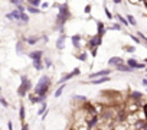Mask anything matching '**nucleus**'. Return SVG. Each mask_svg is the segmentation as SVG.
<instances>
[{"instance_id":"1","label":"nucleus","mask_w":147,"mask_h":130,"mask_svg":"<svg viewBox=\"0 0 147 130\" xmlns=\"http://www.w3.org/2000/svg\"><path fill=\"white\" fill-rule=\"evenodd\" d=\"M56 9H58V15L55 18L53 30H58L62 35V33H65V25H66V22L72 19V13L69 10L68 3H58L56 5Z\"/></svg>"},{"instance_id":"2","label":"nucleus","mask_w":147,"mask_h":130,"mask_svg":"<svg viewBox=\"0 0 147 130\" xmlns=\"http://www.w3.org/2000/svg\"><path fill=\"white\" fill-rule=\"evenodd\" d=\"M51 87H52V78H51L49 75L43 74V75L39 77L36 85H35L32 90H33V94H35V95H39V97L48 98V93H49Z\"/></svg>"},{"instance_id":"3","label":"nucleus","mask_w":147,"mask_h":130,"mask_svg":"<svg viewBox=\"0 0 147 130\" xmlns=\"http://www.w3.org/2000/svg\"><path fill=\"white\" fill-rule=\"evenodd\" d=\"M102 45V36H100V35H92V36H90L88 39H87V46L88 48H100Z\"/></svg>"},{"instance_id":"4","label":"nucleus","mask_w":147,"mask_h":130,"mask_svg":"<svg viewBox=\"0 0 147 130\" xmlns=\"http://www.w3.org/2000/svg\"><path fill=\"white\" fill-rule=\"evenodd\" d=\"M71 42H72V46L78 49V51H82V42H84V38L81 33H74L71 36Z\"/></svg>"},{"instance_id":"5","label":"nucleus","mask_w":147,"mask_h":130,"mask_svg":"<svg viewBox=\"0 0 147 130\" xmlns=\"http://www.w3.org/2000/svg\"><path fill=\"white\" fill-rule=\"evenodd\" d=\"M113 70L111 68H105V70H100L97 72L88 74V80H95V78H101V77H111Z\"/></svg>"},{"instance_id":"6","label":"nucleus","mask_w":147,"mask_h":130,"mask_svg":"<svg viewBox=\"0 0 147 130\" xmlns=\"http://www.w3.org/2000/svg\"><path fill=\"white\" fill-rule=\"evenodd\" d=\"M20 85L25 88L26 93H30L32 88H33V84H32V80L28 77V75H20Z\"/></svg>"},{"instance_id":"7","label":"nucleus","mask_w":147,"mask_h":130,"mask_svg":"<svg viewBox=\"0 0 147 130\" xmlns=\"http://www.w3.org/2000/svg\"><path fill=\"white\" fill-rule=\"evenodd\" d=\"M43 49H36V51H30L29 53H28V56L32 59V61H40L42 58H43Z\"/></svg>"},{"instance_id":"8","label":"nucleus","mask_w":147,"mask_h":130,"mask_svg":"<svg viewBox=\"0 0 147 130\" xmlns=\"http://www.w3.org/2000/svg\"><path fill=\"white\" fill-rule=\"evenodd\" d=\"M65 42H66V35L62 33V35L55 41V48H56L58 51H63V49H65Z\"/></svg>"},{"instance_id":"9","label":"nucleus","mask_w":147,"mask_h":130,"mask_svg":"<svg viewBox=\"0 0 147 130\" xmlns=\"http://www.w3.org/2000/svg\"><path fill=\"white\" fill-rule=\"evenodd\" d=\"M121 64H124V59L121 56H111L108 59V65L111 68H115V67H118V65H121Z\"/></svg>"},{"instance_id":"10","label":"nucleus","mask_w":147,"mask_h":130,"mask_svg":"<svg viewBox=\"0 0 147 130\" xmlns=\"http://www.w3.org/2000/svg\"><path fill=\"white\" fill-rule=\"evenodd\" d=\"M130 100L131 101H138V100H144V93H141V91H137V90H133V91H130Z\"/></svg>"},{"instance_id":"11","label":"nucleus","mask_w":147,"mask_h":130,"mask_svg":"<svg viewBox=\"0 0 147 130\" xmlns=\"http://www.w3.org/2000/svg\"><path fill=\"white\" fill-rule=\"evenodd\" d=\"M91 85H100V84H105L111 81V77H101V78H95V80H88Z\"/></svg>"},{"instance_id":"12","label":"nucleus","mask_w":147,"mask_h":130,"mask_svg":"<svg viewBox=\"0 0 147 130\" xmlns=\"http://www.w3.org/2000/svg\"><path fill=\"white\" fill-rule=\"evenodd\" d=\"M95 23H97V35H100V36L104 38V35H105V32H107V29H105V28H107L105 23L101 22V20H97Z\"/></svg>"},{"instance_id":"13","label":"nucleus","mask_w":147,"mask_h":130,"mask_svg":"<svg viewBox=\"0 0 147 130\" xmlns=\"http://www.w3.org/2000/svg\"><path fill=\"white\" fill-rule=\"evenodd\" d=\"M115 70H117L118 72H127V74H131V72H134V70H131L130 67H127V65H125V62H124V64H121V65H118V67H115Z\"/></svg>"},{"instance_id":"14","label":"nucleus","mask_w":147,"mask_h":130,"mask_svg":"<svg viewBox=\"0 0 147 130\" xmlns=\"http://www.w3.org/2000/svg\"><path fill=\"white\" fill-rule=\"evenodd\" d=\"M75 58H77L78 61H81V62H87V59H88V51H87V49H82L80 53L75 55Z\"/></svg>"},{"instance_id":"15","label":"nucleus","mask_w":147,"mask_h":130,"mask_svg":"<svg viewBox=\"0 0 147 130\" xmlns=\"http://www.w3.org/2000/svg\"><path fill=\"white\" fill-rule=\"evenodd\" d=\"M25 120H26V107H25V104H20V107H19V121L25 123Z\"/></svg>"},{"instance_id":"16","label":"nucleus","mask_w":147,"mask_h":130,"mask_svg":"<svg viewBox=\"0 0 147 130\" xmlns=\"http://www.w3.org/2000/svg\"><path fill=\"white\" fill-rule=\"evenodd\" d=\"M115 16V19L118 20V23L121 25V26H125V28H130V25H128V22H127V19L123 16V15H120V13H115L114 15Z\"/></svg>"},{"instance_id":"17","label":"nucleus","mask_w":147,"mask_h":130,"mask_svg":"<svg viewBox=\"0 0 147 130\" xmlns=\"http://www.w3.org/2000/svg\"><path fill=\"white\" fill-rule=\"evenodd\" d=\"M125 65H127V67H130L131 70H137V65H138V61L137 59H134V58H128L127 61H125Z\"/></svg>"},{"instance_id":"18","label":"nucleus","mask_w":147,"mask_h":130,"mask_svg":"<svg viewBox=\"0 0 147 130\" xmlns=\"http://www.w3.org/2000/svg\"><path fill=\"white\" fill-rule=\"evenodd\" d=\"M25 42H26L28 45H36V43L39 42V36H36V35H30V36H26Z\"/></svg>"},{"instance_id":"19","label":"nucleus","mask_w":147,"mask_h":130,"mask_svg":"<svg viewBox=\"0 0 147 130\" xmlns=\"http://www.w3.org/2000/svg\"><path fill=\"white\" fill-rule=\"evenodd\" d=\"M26 13H28V15H40V13H42V10H40V7L26 6Z\"/></svg>"},{"instance_id":"20","label":"nucleus","mask_w":147,"mask_h":130,"mask_svg":"<svg viewBox=\"0 0 147 130\" xmlns=\"http://www.w3.org/2000/svg\"><path fill=\"white\" fill-rule=\"evenodd\" d=\"M42 64H43V68H52L53 67V61L49 58V56H45V58H42Z\"/></svg>"},{"instance_id":"21","label":"nucleus","mask_w":147,"mask_h":130,"mask_svg":"<svg viewBox=\"0 0 147 130\" xmlns=\"http://www.w3.org/2000/svg\"><path fill=\"white\" fill-rule=\"evenodd\" d=\"M29 19H30L29 15H28L26 12H23V13H20V19H19L18 23H19V25H28V23H29Z\"/></svg>"},{"instance_id":"22","label":"nucleus","mask_w":147,"mask_h":130,"mask_svg":"<svg viewBox=\"0 0 147 130\" xmlns=\"http://www.w3.org/2000/svg\"><path fill=\"white\" fill-rule=\"evenodd\" d=\"M74 78V75H72V72H68V74H63L62 77H61V80L58 81V84L61 85V84H65L66 81H69V80H72Z\"/></svg>"},{"instance_id":"23","label":"nucleus","mask_w":147,"mask_h":130,"mask_svg":"<svg viewBox=\"0 0 147 130\" xmlns=\"http://www.w3.org/2000/svg\"><path fill=\"white\" fill-rule=\"evenodd\" d=\"M32 67L36 70V71H43V64H42V59L40 61H32Z\"/></svg>"},{"instance_id":"24","label":"nucleus","mask_w":147,"mask_h":130,"mask_svg":"<svg viewBox=\"0 0 147 130\" xmlns=\"http://www.w3.org/2000/svg\"><path fill=\"white\" fill-rule=\"evenodd\" d=\"M125 19H127V22H128V25L130 26H133V28H136L137 26V20H136V18L133 16V15H125Z\"/></svg>"},{"instance_id":"25","label":"nucleus","mask_w":147,"mask_h":130,"mask_svg":"<svg viewBox=\"0 0 147 130\" xmlns=\"http://www.w3.org/2000/svg\"><path fill=\"white\" fill-rule=\"evenodd\" d=\"M65 87H66V84H61L56 90H55V93H53V97L55 98H58V97H61L62 95V93H63V90H65Z\"/></svg>"},{"instance_id":"26","label":"nucleus","mask_w":147,"mask_h":130,"mask_svg":"<svg viewBox=\"0 0 147 130\" xmlns=\"http://www.w3.org/2000/svg\"><path fill=\"white\" fill-rule=\"evenodd\" d=\"M107 30H123V26L118 23V22H115V23H113L111 26H108V28H105Z\"/></svg>"},{"instance_id":"27","label":"nucleus","mask_w":147,"mask_h":130,"mask_svg":"<svg viewBox=\"0 0 147 130\" xmlns=\"http://www.w3.org/2000/svg\"><path fill=\"white\" fill-rule=\"evenodd\" d=\"M46 110H48V103H46V101L40 103V107H39V110H38V116H42Z\"/></svg>"},{"instance_id":"28","label":"nucleus","mask_w":147,"mask_h":130,"mask_svg":"<svg viewBox=\"0 0 147 130\" xmlns=\"http://www.w3.org/2000/svg\"><path fill=\"white\" fill-rule=\"evenodd\" d=\"M16 53L18 55H22L23 53V42H20V41L16 42Z\"/></svg>"},{"instance_id":"29","label":"nucleus","mask_w":147,"mask_h":130,"mask_svg":"<svg viewBox=\"0 0 147 130\" xmlns=\"http://www.w3.org/2000/svg\"><path fill=\"white\" fill-rule=\"evenodd\" d=\"M72 100H74V101H81V103H87V101H88V98H87V97H84V95H78V94L74 95V97H72Z\"/></svg>"},{"instance_id":"30","label":"nucleus","mask_w":147,"mask_h":130,"mask_svg":"<svg viewBox=\"0 0 147 130\" xmlns=\"http://www.w3.org/2000/svg\"><path fill=\"white\" fill-rule=\"evenodd\" d=\"M123 51H125L128 53H134L136 52V46H133V45H124L123 46Z\"/></svg>"},{"instance_id":"31","label":"nucleus","mask_w":147,"mask_h":130,"mask_svg":"<svg viewBox=\"0 0 147 130\" xmlns=\"http://www.w3.org/2000/svg\"><path fill=\"white\" fill-rule=\"evenodd\" d=\"M16 93H18V95H19L20 98H23V97H26V95H28V93L25 91V88H23L22 85H19V87H18V91H16Z\"/></svg>"},{"instance_id":"32","label":"nucleus","mask_w":147,"mask_h":130,"mask_svg":"<svg viewBox=\"0 0 147 130\" xmlns=\"http://www.w3.org/2000/svg\"><path fill=\"white\" fill-rule=\"evenodd\" d=\"M42 3V0H30V2L28 3V6H32V7H39Z\"/></svg>"},{"instance_id":"33","label":"nucleus","mask_w":147,"mask_h":130,"mask_svg":"<svg viewBox=\"0 0 147 130\" xmlns=\"http://www.w3.org/2000/svg\"><path fill=\"white\" fill-rule=\"evenodd\" d=\"M104 13H105L107 19H110V20H111V19H113V16H114V15L111 13V10H110V9L107 7V5H104Z\"/></svg>"},{"instance_id":"34","label":"nucleus","mask_w":147,"mask_h":130,"mask_svg":"<svg viewBox=\"0 0 147 130\" xmlns=\"http://www.w3.org/2000/svg\"><path fill=\"white\" fill-rule=\"evenodd\" d=\"M9 3L13 6H18V5H25V0H9Z\"/></svg>"},{"instance_id":"35","label":"nucleus","mask_w":147,"mask_h":130,"mask_svg":"<svg viewBox=\"0 0 147 130\" xmlns=\"http://www.w3.org/2000/svg\"><path fill=\"white\" fill-rule=\"evenodd\" d=\"M91 10H92V5H91V3L85 5V7H84V13H85V15H90Z\"/></svg>"},{"instance_id":"36","label":"nucleus","mask_w":147,"mask_h":130,"mask_svg":"<svg viewBox=\"0 0 147 130\" xmlns=\"http://www.w3.org/2000/svg\"><path fill=\"white\" fill-rule=\"evenodd\" d=\"M71 72H72V75H74V77H78V75L81 74V68H80V67H77V68H74Z\"/></svg>"},{"instance_id":"37","label":"nucleus","mask_w":147,"mask_h":130,"mask_svg":"<svg viewBox=\"0 0 147 130\" xmlns=\"http://www.w3.org/2000/svg\"><path fill=\"white\" fill-rule=\"evenodd\" d=\"M0 104H2L3 107H9V103H7V100L3 95H0Z\"/></svg>"},{"instance_id":"38","label":"nucleus","mask_w":147,"mask_h":130,"mask_svg":"<svg viewBox=\"0 0 147 130\" xmlns=\"http://www.w3.org/2000/svg\"><path fill=\"white\" fill-rule=\"evenodd\" d=\"M15 7H16V10L20 12V13L26 12V6H25V5H18V6H15Z\"/></svg>"},{"instance_id":"39","label":"nucleus","mask_w":147,"mask_h":130,"mask_svg":"<svg viewBox=\"0 0 147 130\" xmlns=\"http://www.w3.org/2000/svg\"><path fill=\"white\" fill-rule=\"evenodd\" d=\"M39 41H42L43 43H48V42H49V36H48L46 33H43L42 36H39Z\"/></svg>"},{"instance_id":"40","label":"nucleus","mask_w":147,"mask_h":130,"mask_svg":"<svg viewBox=\"0 0 147 130\" xmlns=\"http://www.w3.org/2000/svg\"><path fill=\"white\" fill-rule=\"evenodd\" d=\"M128 36L131 38V41H133L134 43H143V42H141V41H140V39L136 36V35H133V33H131V35H128ZM143 45H144V43H143Z\"/></svg>"},{"instance_id":"41","label":"nucleus","mask_w":147,"mask_h":130,"mask_svg":"<svg viewBox=\"0 0 147 130\" xmlns=\"http://www.w3.org/2000/svg\"><path fill=\"white\" fill-rule=\"evenodd\" d=\"M5 18H6L9 22H15V19H13V16H12V13H10V12H9V13H6V15H5Z\"/></svg>"},{"instance_id":"42","label":"nucleus","mask_w":147,"mask_h":130,"mask_svg":"<svg viewBox=\"0 0 147 130\" xmlns=\"http://www.w3.org/2000/svg\"><path fill=\"white\" fill-rule=\"evenodd\" d=\"M97 55H98V48H92V49H91V56L95 58Z\"/></svg>"},{"instance_id":"43","label":"nucleus","mask_w":147,"mask_h":130,"mask_svg":"<svg viewBox=\"0 0 147 130\" xmlns=\"http://www.w3.org/2000/svg\"><path fill=\"white\" fill-rule=\"evenodd\" d=\"M144 68H146V64H144V62H138L137 70H144Z\"/></svg>"},{"instance_id":"44","label":"nucleus","mask_w":147,"mask_h":130,"mask_svg":"<svg viewBox=\"0 0 147 130\" xmlns=\"http://www.w3.org/2000/svg\"><path fill=\"white\" fill-rule=\"evenodd\" d=\"M20 130H29V124H28V123H22Z\"/></svg>"},{"instance_id":"45","label":"nucleus","mask_w":147,"mask_h":130,"mask_svg":"<svg viewBox=\"0 0 147 130\" xmlns=\"http://www.w3.org/2000/svg\"><path fill=\"white\" fill-rule=\"evenodd\" d=\"M7 130H13V123H12L10 120L7 121Z\"/></svg>"},{"instance_id":"46","label":"nucleus","mask_w":147,"mask_h":130,"mask_svg":"<svg viewBox=\"0 0 147 130\" xmlns=\"http://www.w3.org/2000/svg\"><path fill=\"white\" fill-rule=\"evenodd\" d=\"M48 114H49V110H46V111H45V113H43V114L40 116V117H42V120H45V118L48 117Z\"/></svg>"},{"instance_id":"47","label":"nucleus","mask_w":147,"mask_h":130,"mask_svg":"<svg viewBox=\"0 0 147 130\" xmlns=\"http://www.w3.org/2000/svg\"><path fill=\"white\" fill-rule=\"evenodd\" d=\"M141 85H143V87H147V78H143V80H141Z\"/></svg>"},{"instance_id":"48","label":"nucleus","mask_w":147,"mask_h":130,"mask_svg":"<svg viewBox=\"0 0 147 130\" xmlns=\"http://www.w3.org/2000/svg\"><path fill=\"white\" fill-rule=\"evenodd\" d=\"M130 3H133V5H138L140 3V0H128Z\"/></svg>"},{"instance_id":"49","label":"nucleus","mask_w":147,"mask_h":130,"mask_svg":"<svg viewBox=\"0 0 147 130\" xmlns=\"http://www.w3.org/2000/svg\"><path fill=\"white\" fill-rule=\"evenodd\" d=\"M113 2H114V5H120V3L123 2V0H113Z\"/></svg>"},{"instance_id":"50","label":"nucleus","mask_w":147,"mask_h":130,"mask_svg":"<svg viewBox=\"0 0 147 130\" xmlns=\"http://www.w3.org/2000/svg\"><path fill=\"white\" fill-rule=\"evenodd\" d=\"M140 5H144V0H140Z\"/></svg>"},{"instance_id":"51","label":"nucleus","mask_w":147,"mask_h":130,"mask_svg":"<svg viewBox=\"0 0 147 130\" xmlns=\"http://www.w3.org/2000/svg\"><path fill=\"white\" fill-rule=\"evenodd\" d=\"M29 2H30V0H26V2H25V3H29Z\"/></svg>"},{"instance_id":"52","label":"nucleus","mask_w":147,"mask_h":130,"mask_svg":"<svg viewBox=\"0 0 147 130\" xmlns=\"http://www.w3.org/2000/svg\"><path fill=\"white\" fill-rule=\"evenodd\" d=\"M0 93H2V87H0Z\"/></svg>"},{"instance_id":"53","label":"nucleus","mask_w":147,"mask_h":130,"mask_svg":"<svg viewBox=\"0 0 147 130\" xmlns=\"http://www.w3.org/2000/svg\"><path fill=\"white\" fill-rule=\"evenodd\" d=\"M69 130H75V129H69Z\"/></svg>"},{"instance_id":"54","label":"nucleus","mask_w":147,"mask_h":130,"mask_svg":"<svg viewBox=\"0 0 147 130\" xmlns=\"http://www.w3.org/2000/svg\"><path fill=\"white\" fill-rule=\"evenodd\" d=\"M134 130H138V129H134Z\"/></svg>"},{"instance_id":"55","label":"nucleus","mask_w":147,"mask_h":130,"mask_svg":"<svg viewBox=\"0 0 147 130\" xmlns=\"http://www.w3.org/2000/svg\"><path fill=\"white\" fill-rule=\"evenodd\" d=\"M113 130H114V129H113Z\"/></svg>"}]
</instances>
